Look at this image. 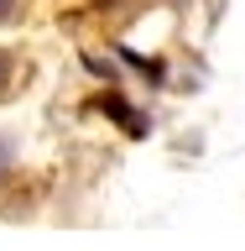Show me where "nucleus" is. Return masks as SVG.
I'll list each match as a JSON object with an SVG mask.
<instances>
[{"mask_svg": "<svg viewBox=\"0 0 245 251\" xmlns=\"http://www.w3.org/2000/svg\"><path fill=\"white\" fill-rule=\"evenodd\" d=\"M11 162H16V136H11V131H0V178L11 173Z\"/></svg>", "mask_w": 245, "mask_h": 251, "instance_id": "nucleus-2", "label": "nucleus"}, {"mask_svg": "<svg viewBox=\"0 0 245 251\" xmlns=\"http://www.w3.org/2000/svg\"><path fill=\"white\" fill-rule=\"evenodd\" d=\"M21 78H26V63H21V52L0 47V100H11V94L21 89Z\"/></svg>", "mask_w": 245, "mask_h": 251, "instance_id": "nucleus-1", "label": "nucleus"}, {"mask_svg": "<svg viewBox=\"0 0 245 251\" xmlns=\"http://www.w3.org/2000/svg\"><path fill=\"white\" fill-rule=\"evenodd\" d=\"M16 11H21V0H0V26H11Z\"/></svg>", "mask_w": 245, "mask_h": 251, "instance_id": "nucleus-3", "label": "nucleus"}]
</instances>
